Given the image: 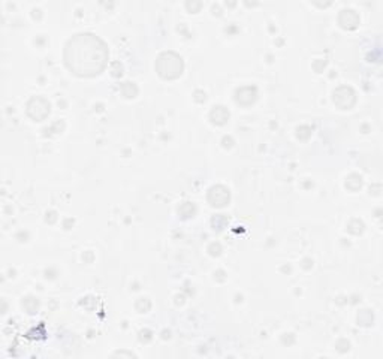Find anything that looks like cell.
Instances as JSON below:
<instances>
[{
    "label": "cell",
    "instance_id": "obj_15",
    "mask_svg": "<svg viewBox=\"0 0 383 359\" xmlns=\"http://www.w3.org/2000/svg\"><path fill=\"white\" fill-rule=\"evenodd\" d=\"M123 355H126V356H135L133 353H126V352H118V353H115V356H123Z\"/></svg>",
    "mask_w": 383,
    "mask_h": 359
},
{
    "label": "cell",
    "instance_id": "obj_12",
    "mask_svg": "<svg viewBox=\"0 0 383 359\" xmlns=\"http://www.w3.org/2000/svg\"><path fill=\"white\" fill-rule=\"evenodd\" d=\"M23 305L26 307V310H27L29 313H35V311L38 310L39 302H38V299H35V298H26L24 302H23Z\"/></svg>",
    "mask_w": 383,
    "mask_h": 359
},
{
    "label": "cell",
    "instance_id": "obj_6",
    "mask_svg": "<svg viewBox=\"0 0 383 359\" xmlns=\"http://www.w3.org/2000/svg\"><path fill=\"white\" fill-rule=\"evenodd\" d=\"M256 99H258L256 87H241L235 92V101L243 107H249V105L255 104Z\"/></svg>",
    "mask_w": 383,
    "mask_h": 359
},
{
    "label": "cell",
    "instance_id": "obj_8",
    "mask_svg": "<svg viewBox=\"0 0 383 359\" xmlns=\"http://www.w3.org/2000/svg\"><path fill=\"white\" fill-rule=\"evenodd\" d=\"M210 120L217 126H223L229 120V111L224 107H214L210 113Z\"/></svg>",
    "mask_w": 383,
    "mask_h": 359
},
{
    "label": "cell",
    "instance_id": "obj_2",
    "mask_svg": "<svg viewBox=\"0 0 383 359\" xmlns=\"http://www.w3.org/2000/svg\"><path fill=\"white\" fill-rule=\"evenodd\" d=\"M184 70L183 59L172 51L162 53L156 60V72L164 79H177Z\"/></svg>",
    "mask_w": 383,
    "mask_h": 359
},
{
    "label": "cell",
    "instance_id": "obj_14",
    "mask_svg": "<svg viewBox=\"0 0 383 359\" xmlns=\"http://www.w3.org/2000/svg\"><path fill=\"white\" fill-rule=\"evenodd\" d=\"M220 250H221V248H220L219 244H213V245L210 247V253H211L213 256H219V254H220Z\"/></svg>",
    "mask_w": 383,
    "mask_h": 359
},
{
    "label": "cell",
    "instance_id": "obj_5",
    "mask_svg": "<svg viewBox=\"0 0 383 359\" xmlns=\"http://www.w3.org/2000/svg\"><path fill=\"white\" fill-rule=\"evenodd\" d=\"M229 199H231V195H229V190L224 186H214L208 192V202L216 208L227 205Z\"/></svg>",
    "mask_w": 383,
    "mask_h": 359
},
{
    "label": "cell",
    "instance_id": "obj_4",
    "mask_svg": "<svg viewBox=\"0 0 383 359\" xmlns=\"http://www.w3.org/2000/svg\"><path fill=\"white\" fill-rule=\"evenodd\" d=\"M356 102V95L350 87H340L334 92V104L340 110H350Z\"/></svg>",
    "mask_w": 383,
    "mask_h": 359
},
{
    "label": "cell",
    "instance_id": "obj_1",
    "mask_svg": "<svg viewBox=\"0 0 383 359\" xmlns=\"http://www.w3.org/2000/svg\"><path fill=\"white\" fill-rule=\"evenodd\" d=\"M63 59L72 73L92 78L105 69L109 51L107 44L96 35L78 33L67 41Z\"/></svg>",
    "mask_w": 383,
    "mask_h": 359
},
{
    "label": "cell",
    "instance_id": "obj_3",
    "mask_svg": "<svg viewBox=\"0 0 383 359\" xmlns=\"http://www.w3.org/2000/svg\"><path fill=\"white\" fill-rule=\"evenodd\" d=\"M27 114L35 121H42L50 116V102L44 98H33L27 104Z\"/></svg>",
    "mask_w": 383,
    "mask_h": 359
},
{
    "label": "cell",
    "instance_id": "obj_13",
    "mask_svg": "<svg viewBox=\"0 0 383 359\" xmlns=\"http://www.w3.org/2000/svg\"><path fill=\"white\" fill-rule=\"evenodd\" d=\"M186 6H187V9H189L190 12H198V11H199V8H201L202 5H201V3H193V2L190 3V2H189Z\"/></svg>",
    "mask_w": 383,
    "mask_h": 359
},
{
    "label": "cell",
    "instance_id": "obj_10",
    "mask_svg": "<svg viewBox=\"0 0 383 359\" xmlns=\"http://www.w3.org/2000/svg\"><path fill=\"white\" fill-rule=\"evenodd\" d=\"M121 93L126 96V98H135L136 93H138V88L133 82H124L123 87H121Z\"/></svg>",
    "mask_w": 383,
    "mask_h": 359
},
{
    "label": "cell",
    "instance_id": "obj_11",
    "mask_svg": "<svg viewBox=\"0 0 383 359\" xmlns=\"http://www.w3.org/2000/svg\"><path fill=\"white\" fill-rule=\"evenodd\" d=\"M178 213H180V216L184 217V219L193 217V214H195V207H193L190 202H186V204H183V205L180 207Z\"/></svg>",
    "mask_w": 383,
    "mask_h": 359
},
{
    "label": "cell",
    "instance_id": "obj_9",
    "mask_svg": "<svg viewBox=\"0 0 383 359\" xmlns=\"http://www.w3.org/2000/svg\"><path fill=\"white\" fill-rule=\"evenodd\" d=\"M361 186H362V180H361V177L359 175H350L349 178H347V181H346V187L347 189H350L352 192H355V190H358V189H361Z\"/></svg>",
    "mask_w": 383,
    "mask_h": 359
},
{
    "label": "cell",
    "instance_id": "obj_7",
    "mask_svg": "<svg viewBox=\"0 0 383 359\" xmlns=\"http://www.w3.org/2000/svg\"><path fill=\"white\" fill-rule=\"evenodd\" d=\"M338 23H340V26H341L343 29H346V30H353V29H356L358 24H359V17H358V14H356L355 11H352V9H344V11H341L340 17H338Z\"/></svg>",
    "mask_w": 383,
    "mask_h": 359
}]
</instances>
